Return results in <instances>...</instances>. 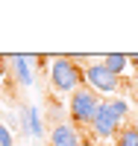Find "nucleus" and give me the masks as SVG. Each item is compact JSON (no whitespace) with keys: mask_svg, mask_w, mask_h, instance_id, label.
<instances>
[{"mask_svg":"<svg viewBox=\"0 0 138 146\" xmlns=\"http://www.w3.org/2000/svg\"><path fill=\"white\" fill-rule=\"evenodd\" d=\"M118 146H138V126H123L118 131Z\"/></svg>","mask_w":138,"mask_h":146,"instance_id":"9","label":"nucleus"},{"mask_svg":"<svg viewBox=\"0 0 138 146\" xmlns=\"http://www.w3.org/2000/svg\"><path fill=\"white\" fill-rule=\"evenodd\" d=\"M47 76H50V85H53L56 94H73L85 85V76H82V67L77 64V58L71 56H56L50 58V67H47Z\"/></svg>","mask_w":138,"mask_h":146,"instance_id":"1","label":"nucleus"},{"mask_svg":"<svg viewBox=\"0 0 138 146\" xmlns=\"http://www.w3.org/2000/svg\"><path fill=\"white\" fill-rule=\"evenodd\" d=\"M32 146H38V143H32Z\"/></svg>","mask_w":138,"mask_h":146,"instance_id":"13","label":"nucleus"},{"mask_svg":"<svg viewBox=\"0 0 138 146\" xmlns=\"http://www.w3.org/2000/svg\"><path fill=\"white\" fill-rule=\"evenodd\" d=\"M129 64H132V67H138V53H135V56H129Z\"/></svg>","mask_w":138,"mask_h":146,"instance_id":"12","label":"nucleus"},{"mask_svg":"<svg viewBox=\"0 0 138 146\" xmlns=\"http://www.w3.org/2000/svg\"><path fill=\"white\" fill-rule=\"evenodd\" d=\"M109 102H112V111H115L120 120L127 117V111H129V108H127V102H123V100H118V96H115V100H109Z\"/></svg>","mask_w":138,"mask_h":146,"instance_id":"10","label":"nucleus"},{"mask_svg":"<svg viewBox=\"0 0 138 146\" xmlns=\"http://www.w3.org/2000/svg\"><path fill=\"white\" fill-rule=\"evenodd\" d=\"M6 62L12 64V73H15V79L24 85V88H30L32 85V62H35V56H9Z\"/></svg>","mask_w":138,"mask_h":146,"instance_id":"7","label":"nucleus"},{"mask_svg":"<svg viewBox=\"0 0 138 146\" xmlns=\"http://www.w3.org/2000/svg\"><path fill=\"white\" fill-rule=\"evenodd\" d=\"M0 146H15V137H12V131L0 123Z\"/></svg>","mask_w":138,"mask_h":146,"instance_id":"11","label":"nucleus"},{"mask_svg":"<svg viewBox=\"0 0 138 146\" xmlns=\"http://www.w3.org/2000/svg\"><path fill=\"white\" fill-rule=\"evenodd\" d=\"M88 129L94 131L100 140L118 137V131H120V117L112 111V102H109V100L100 102V108H97V114H94V120H91V126H88Z\"/></svg>","mask_w":138,"mask_h":146,"instance_id":"4","label":"nucleus"},{"mask_svg":"<svg viewBox=\"0 0 138 146\" xmlns=\"http://www.w3.org/2000/svg\"><path fill=\"white\" fill-rule=\"evenodd\" d=\"M100 96L91 91V88H82L79 91H73L68 96V114H71V123L73 126H91V120L97 114V108H100Z\"/></svg>","mask_w":138,"mask_h":146,"instance_id":"2","label":"nucleus"},{"mask_svg":"<svg viewBox=\"0 0 138 146\" xmlns=\"http://www.w3.org/2000/svg\"><path fill=\"white\" fill-rule=\"evenodd\" d=\"M82 76H85V88H91L94 94L115 96L120 91V76H115L103 62H91L88 67H82Z\"/></svg>","mask_w":138,"mask_h":146,"instance_id":"3","label":"nucleus"},{"mask_svg":"<svg viewBox=\"0 0 138 146\" xmlns=\"http://www.w3.org/2000/svg\"><path fill=\"white\" fill-rule=\"evenodd\" d=\"M103 64L115 73V76H120V73L127 70V64H129V56H123V53H109V56H103Z\"/></svg>","mask_w":138,"mask_h":146,"instance_id":"8","label":"nucleus"},{"mask_svg":"<svg viewBox=\"0 0 138 146\" xmlns=\"http://www.w3.org/2000/svg\"><path fill=\"white\" fill-rule=\"evenodd\" d=\"M50 146H82V137L73 123H56L50 129Z\"/></svg>","mask_w":138,"mask_h":146,"instance_id":"5","label":"nucleus"},{"mask_svg":"<svg viewBox=\"0 0 138 146\" xmlns=\"http://www.w3.org/2000/svg\"><path fill=\"white\" fill-rule=\"evenodd\" d=\"M21 135H30L35 140L44 137V123H41V111L35 105H27L21 114Z\"/></svg>","mask_w":138,"mask_h":146,"instance_id":"6","label":"nucleus"}]
</instances>
